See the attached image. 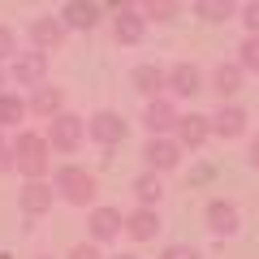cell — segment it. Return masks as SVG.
Masks as SVG:
<instances>
[{
    "mask_svg": "<svg viewBox=\"0 0 259 259\" xmlns=\"http://www.w3.org/2000/svg\"><path fill=\"white\" fill-rule=\"evenodd\" d=\"M9 147H13V168H18L26 182H39V177L48 173V151H52L48 134H35V130H18V139H13Z\"/></svg>",
    "mask_w": 259,
    "mask_h": 259,
    "instance_id": "cell-1",
    "label": "cell"
},
{
    "mask_svg": "<svg viewBox=\"0 0 259 259\" xmlns=\"http://www.w3.org/2000/svg\"><path fill=\"white\" fill-rule=\"evenodd\" d=\"M52 186H56V194H61L65 203H74V207H87V203L95 199V177L87 173V168H78V164L56 168Z\"/></svg>",
    "mask_w": 259,
    "mask_h": 259,
    "instance_id": "cell-2",
    "label": "cell"
},
{
    "mask_svg": "<svg viewBox=\"0 0 259 259\" xmlns=\"http://www.w3.org/2000/svg\"><path fill=\"white\" fill-rule=\"evenodd\" d=\"M87 139V121L74 117V112H56L52 125H48V143H52L56 151H78Z\"/></svg>",
    "mask_w": 259,
    "mask_h": 259,
    "instance_id": "cell-3",
    "label": "cell"
},
{
    "mask_svg": "<svg viewBox=\"0 0 259 259\" xmlns=\"http://www.w3.org/2000/svg\"><path fill=\"white\" fill-rule=\"evenodd\" d=\"M143 160H147L151 173H168V168H177V160H182V143L156 134V139H147V147H143Z\"/></svg>",
    "mask_w": 259,
    "mask_h": 259,
    "instance_id": "cell-4",
    "label": "cell"
},
{
    "mask_svg": "<svg viewBox=\"0 0 259 259\" xmlns=\"http://www.w3.org/2000/svg\"><path fill=\"white\" fill-rule=\"evenodd\" d=\"M48 78V52H18L13 56V82L18 87H44Z\"/></svg>",
    "mask_w": 259,
    "mask_h": 259,
    "instance_id": "cell-5",
    "label": "cell"
},
{
    "mask_svg": "<svg viewBox=\"0 0 259 259\" xmlns=\"http://www.w3.org/2000/svg\"><path fill=\"white\" fill-rule=\"evenodd\" d=\"M87 134H91L100 147H117V143L125 139V121H121L117 112H95V117L87 121Z\"/></svg>",
    "mask_w": 259,
    "mask_h": 259,
    "instance_id": "cell-6",
    "label": "cell"
},
{
    "mask_svg": "<svg viewBox=\"0 0 259 259\" xmlns=\"http://www.w3.org/2000/svg\"><path fill=\"white\" fill-rule=\"evenodd\" d=\"M52 199H56V186L44 182V177H39V182H26V186H22V194H18V203H22V212H26V216H44L48 207H52Z\"/></svg>",
    "mask_w": 259,
    "mask_h": 259,
    "instance_id": "cell-7",
    "label": "cell"
},
{
    "mask_svg": "<svg viewBox=\"0 0 259 259\" xmlns=\"http://www.w3.org/2000/svg\"><path fill=\"white\" fill-rule=\"evenodd\" d=\"M125 233L134 242H151L160 233V212L156 207H134V212L125 216Z\"/></svg>",
    "mask_w": 259,
    "mask_h": 259,
    "instance_id": "cell-8",
    "label": "cell"
},
{
    "mask_svg": "<svg viewBox=\"0 0 259 259\" xmlns=\"http://www.w3.org/2000/svg\"><path fill=\"white\" fill-rule=\"evenodd\" d=\"M87 225H91V238H95V242H112L121 229H125V216H121L117 207H95Z\"/></svg>",
    "mask_w": 259,
    "mask_h": 259,
    "instance_id": "cell-9",
    "label": "cell"
},
{
    "mask_svg": "<svg viewBox=\"0 0 259 259\" xmlns=\"http://www.w3.org/2000/svg\"><path fill=\"white\" fill-rule=\"evenodd\" d=\"M177 143L182 147H199V143H207V134H212V117H199V112H190V117H177Z\"/></svg>",
    "mask_w": 259,
    "mask_h": 259,
    "instance_id": "cell-10",
    "label": "cell"
},
{
    "mask_svg": "<svg viewBox=\"0 0 259 259\" xmlns=\"http://www.w3.org/2000/svg\"><path fill=\"white\" fill-rule=\"evenodd\" d=\"M61 18H65V26H74V30H95L100 26V5L95 0H69Z\"/></svg>",
    "mask_w": 259,
    "mask_h": 259,
    "instance_id": "cell-11",
    "label": "cell"
},
{
    "mask_svg": "<svg viewBox=\"0 0 259 259\" xmlns=\"http://www.w3.org/2000/svg\"><path fill=\"white\" fill-rule=\"evenodd\" d=\"M112 35H117L121 44H139V39L147 35V18H143L139 9H121L117 18H112Z\"/></svg>",
    "mask_w": 259,
    "mask_h": 259,
    "instance_id": "cell-12",
    "label": "cell"
},
{
    "mask_svg": "<svg viewBox=\"0 0 259 259\" xmlns=\"http://www.w3.org/2000/svg\"><path fill=\"white\" fill-rule=\"evenodd\" d=\"M207 229L216 233V238H233L238 233V207L233 203H207Z\"/></svg>",
    "mask_w": 259,
    "mask_h": 259,
    "instance_id": "cell-13",
    "label": "cell"
},
{
    "mask_svg": "<svg viewBox=\"0 0 259 259\" xmlns=\"http://www.w3.org/2000/svg\"><path fill=\"white\" fill-rule=\"evenodd\" d=\"M143 125L151 130V139H156V134H168V130L177 125V108L168 100H151L147 112H143Z\"/></svg>",
    "mask_w": 259,
    "mask_h": 259,
    "instance_id": "cell-14",
    "label": "cell"
},
{
    "mask_svg": "<svg viewBox=\"0 0 259 259\" xmlns=\"http://www.w3.org/2000/svg\"><path fill=\"white\" fill-rule=\"evenodd\" d=\"M65 30H69L65 18H35V22H30V39H35L39 52H44V48H56L65 39Z\"/></svg>",
    "mask_w": 259,
    "mask_h": 259,
    "instance_id": "cell-15",
    "label": "cell"
},
{
    "mask_svg": "<svg viewBox=\"0 0 259 259\" xmlns=\"http://www.w3.org/2000/svg\"><path fill=\"white\" fill-rule=\"evenodd\" d=\"M242 130H246V112H242L238 104H221V112L212 117V134H221V139H238Z\"/></svg>",
    "mask_w": 259,
    "mask_h": 259,
    "instance_id": "cell-16",
    "label": "cell"
},
{
    "mask_svg": "<svg viewBox=\"0 0 259 259\" xmlns=\"http://www.w3.org/2000/svg\"><path fill=\"white\" fill-rule=\"evenodd\" d=\"M130 82H134V91H143V95H151V100H156V95L168 87V74H164V69H156V65H134Z\"/></svg>",
    "mask_w": 259,
    "mask_h": 259,
    "instance_id": "cell-17",
    "label": "cell"
},
{
    "mask_svg": "<svg viewBox=\"0 0 259 259\" xmlns=\"http://www.w3.org/2000/svg\"><path fill=\"white\" fill-rule=\"evenodd\" d=\"M30 108H35L39 117L52 121L56 112H65V91H61V87H48V82L35 87V100H30Z\"/></svg>",
    "mask_w": 259,
    "mask_h": 259,
    "instance_id": "cell-18",
    "label": "cell"
},
{
    "mask_svg": "<svg viewBox=\"0 0 259 259\" xmlns=\"http://www.w3.org/2000/svg\"><path fill=\"white\" fill-rule=\"evenodd\" d=\"M212 87H216V95H221V104L229 100V95H238L242 91V65H216Z\"/></svg>",
    "mask_w": 259,
    "mask_h": 259,
    "instance_id": "cell-19",
    "label": "cell"
},
{
    "mask_svg": "<svg viewBox=\"0 0 259 259\" xmlns=\"http://www.w3.org/2000/svg\"><path fill=\"white\" fill-rule=\"evenodd\" d=\"M168 87H173L177 95H194V91H203V78H199L194 65H173V69H168Z\"/></svg>",
    "mask_w": 259,
    "mask_h": 259,
    "instance_id": "cell-20",
    "label": "cell"
},
{
    "mask_svg": "<svg viewBox=\"0 0 259 259\" xmlns=\"http://www.w3.org/2000/svg\"><path fill=\"white\" fill-rule=\"evenodd\" d=\"M160 194H164V186H160V173H143L134 177V199H139V207H156L160 203Z\"/></svg>",
    "mask_w": 259,
    "mask_h": 259,
    "instance_id": "cell-21",
    "label": "cell"
},
{
    "mask_svg": "<svg viewBox=\"0 0 259 259\" xmlns=\"http://www.w3.org/2000/svg\"><path fill=\"white\" fill-rule=\"evenodd\" d=\"M26 108H30V104L22 100V95H13V91H0V130L18 125V121L26 117Z\"/></svg>",
    "mask_w": 259,
    "mask_h": 259,
    "instance_id": "cell-22",
    "label": "cell"
},
{
    "mask_svg": "<svg viewBox=\"0 0 259 259\" xmlns=\"http://www.w3.org/2000/svg\"><path fill=\"white\" fill-rule=\"evenodd\" d=\"M194 13L203 22H229L233 18V0H194Z\"/></svg>",
    "mask_w": 259,
    "mask_h": 259,
    "instance_id": "cell-23",
    "label": "cell"
},
{
    "mask_svg": "<svg viewBox=\"0 0 259 259\" xmlns=\"http://www.w3.org/2000/svg\"><path fill=\"white\" fill-rule=\"evenodd\" d=\"M177 9H182V0H143V18H156V22L177 18Z\"/></svg>",
    "mask_w": 259,
    "mask_h": 259,
    "instance_id": "cell-24",
    "label": "cell"
},
{
    "mask_svg": "<svg viewBox=\"0 0 259 259\" xmlns=\"http://www.w3.org/2000/svg\"><path fill=\"white\" fill-rule=\"evenodd\" d=\"M238 52H242V69H259V35H246Z\"/></svg>",
    "mask_w": 259,
    "mask_h": 259,
    "instance_id": "cell-25",
    "label": "cell"
},
{
    "mask_svg": "<svg viewBox=\"0 0 259 259\" xmlns=\"http://www.w3.org/2000/svg\"><path fill=\"white\" fill-rule=\"evenodd\" d=\"M9 56H18V39L9 26H0V61H9Z\"/></svg>",
    "mask_w": 259,
    "mask_h": 259,
    "instance_id": "cell-26",
    "label": "cell"
},
{
    "mask_svg": "<svg viewBox=\"0 0 259 259\" xmlns=\"http://www.w3.org/2000/svg\"><path fill=\"white\" fill-rule=\"evenodd\" d=\"M242 22H246V30H250V35H259V0H250L246 9H242Z\"/></svg>",
    "mask_w": 259,
    "mask_h": 259,
    "instance_id": "cell-27",
    "label": "cell"
},
{
    "mask_svg": "<svg viewBox=\"0 0 259 259\" xmlns=\"http://www.w3.org/2000/svg\"><path fill=\"white\" fill-rule=\"evenodd\" d=\"M164 259H199V250H194V246H182V242H177V246H168V250H164Z\"/></svg>",
    "mask_w": 259,
    "mask_h": 259,
    "instance_id": "cell-28",
    "label": "cell"
},
{
    "mask_svg": "<svg viewBox=\"0 0 259 259\" xmlns=\"http://www.w3.org/2000/svg\"><path fill=\"white\" fill-rule=\"evenodd\" d=\"M69 259H104V255H100L95 246H87V242H82V246H74V255H69Z\"/></svg>",
    "mask_w": 259,
    "mask_h": 259,
    "instance_id": "cell-29",
    "label": "cell"
},
{
    "mask_svg": "<svg viewBox=\"0 0 259 259\" xmlns=\"http://www.w3.org/2000/svg\"><path fill=\"white\" fill-rule=\"evenodd\" d=\"M5 168H13V147L0 139V173H5Z\"/></svg>",
    "mask_w": 259,
    "mask_h": 259,
    "instance_id": "cell-30",
    "label": "cell"
},
{
    "mask_svg": "<svg viewBox=\"0 0 259 259\" xmlns=\"http://www.w3.org/2000/svg\"><path fill=\"white\" fill-rule=\"evenodd\" d=\"M104 5H108L112 13H121V9H134V0H104Z\"/></svg>",
    "mask_w": 259,
    "mask_h": 259,
    "instance_id": "cell-31",
    "label": "cell"
},
{
    "mask_svg": "<svg viewBox=\"0 0 259 259\" xmlns=\"http://www.w3.org/2000/svg\"><path fill=\"white\" fill-rule=\"evenodd\" d=\"M250 164H255V168H259V139H255V143H250Z\"/></svg>",
    "mask_w": 259,
    "mask_h": 259,
    "instance_id": "cell-32",
    "label": "cell"
},
{
    "mask_svg": "<svg viewBox=\"0 0 259 259\" xmlns=\"http://www.w3.org/2000/svg\"><path fill=\"white\" fill-rule=\"evenodd\" d=\"M0 259H13V255H9V250H0Z\"/></svg>",
    "mask_w": 259,
    "mask_h": 259,
    "instance_id": "cell-33",
    "label": "cell"
},
{
    "mask_svg": "<svg viewBox=\"0 0 259 259\" xmlns=\"http://www.w3.org/2000/svg\"><path fill=\"white\" fill-rule=\"evenodd\" d=\"M112 259H134V255H112Z\"/></svg>",
    "mask_w": 259,
    "mask_h": 259,
    "instance_id": "cell-34",
    "label": "cell"
},
{
    "mask_svg": "<svg viewBox=\"0 0 259 259\" xmlns=\"http://www.w3.org/2000/svg\"><path fill=\"white\" fill-rule=\"evenodd\" d=\"M0 82H5V74H0Z\"/></svg>",
    "mask_w": 259,
    "mask_h": 259,
    "instance_id": "cell-35",
    "label": "cell"
}]
</instances>
